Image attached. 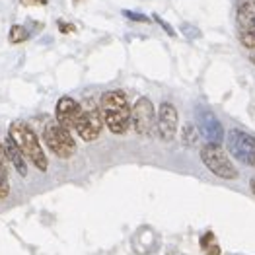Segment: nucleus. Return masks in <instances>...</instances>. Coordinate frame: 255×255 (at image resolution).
<instances>
[{"label":"nucleus","mask_w":255,"mask_h":255,"mask_svg":"<svg viewBox=\"0 0 255 255\" xmlns=\"http://www.w3.org/2000/svg\"><path fill=\"white\" fill-rule=\"evenodd\" d=\"M181 33H183V35H187L189 39H197V37H201V31H199L195 25H189V23H181Z\"/></svg>","instance_id":"17"},{"label":"nucleus","mask_w":255,"mask_h":255,"mask_svg":"<svg viewBox=\"0 0 255 255\" xmlns=\"http://www.w3.org/2000/svg\"><path fill=\"white\" fill-rule=\"evenodd\" d=\"M59 27H61V31H63V33H70V31H74V25H72V23L59 21Z\"/></svg>","instance_id":"22"},{"label":"nucleus","mask_w":255,"mask_h":255,"mask_svg":"<svg viewBox=\"0 0 255 255\" xmlns=\"http://www.w3.org/2000/svg\"><path fill=\"white\" fill-rule=\"evenodd\" d=\"M10 195V181H8V168H6V152L0 142V201Z\"/></svg>","instance_id":"13"},{"label":"nucleus","mask_w":255,"mask_h":255,"mask_svg":"<svg viewBox=\"0 0 255 255\" xmlns=\"http://www.w3.org/2000/svg\"><path fill=\"white\" fill-rule=\"evenodd\" d=\"M130 125L140 136H150L156 130V109L148 98L140 96L130 107Z\"/></svg>","instance_id":"6"},{"label":"nucleus","mask_w":255,"mask_h":255,"mask_svg":"<svg viewBox=\"0 0 255 255\" xmlns=\"http://www.w3.org/2000/svg\"><path fill=\"white\" fill-rule=\"evenodd\" d=\"M228 152L242 164L255 166V136L246 130L232 128L228 132Z\"/></svg>","instance_id":"7"},{"label":"nucleus","mask_w":255,"mask_h":255,"mask_svg":"<svg viewBox=\"0 0 255 255\" xmlns=\"http://www.w3.org/2000/svg\"><path fill=\"white\" fill-rule=\"evenodd\" d=\"M43 138H45L49 150L55 156L63 158V160L70 158L76 152V142H74L70 130L61 127L57 121H51V123L45 125V128H43Z\"/></svg>","instance_id":"5"},{"label":"nucleus","mask_w":255,"mask_h":255,"mask_svg":"<svg viewBox=\"0 0 255 255\" xmlns=\"http://www.w3.org/2000/svg\"><path fill=\"white\" fill-rule=\"evenodd\" d=\"M177 109L170 102H164L156 113V132L164 142H171L177 132Z\"/></svg>","instance_id":"9"},{"label":"nucleus","mask_w":255,"mask_h":255,"mask_svg":"<svg viewBox=\"0 0 255 255\" xmlns=\"http://www.w3.org/2000/svg\"><path fill=\"white\" fill-rule=\"evenodd\" d=\"M72 2H84V0H72Z\"/></svg>","instance_id":"25"},{"label":"nucleus","mask_w":255,"mask_h":255,"mask_svg":"<svg viewBox=\"0 0 255 255\" xmlns=\"http://www.w3.org/2000/svg\"><path fill=\"white\" fill-rule=\"evenodd\" d=\"M27 37H29V31H27V27H25V25L16 23V25H12V27H10V33H8V41L10 43L18 45V43L27 41Z\"/></svg>","instance_id":"14"},{"label":"nucleus","mask_w":255,"mask_h":255,"mask_svg":"<svg viewBox=\"0 0 255 255\" xmlns=\"http://www.w3.org/2000/svg\"><path fill=\"white\" fill-rule=\"evenodd\" d=\"M123 16H125V18H128V20L140 21V23H146V21H150L148 16H144V14H140V12H132V10H123Z\"/></svg>","instance_id":"18"},{"label":"nucleus","mask_w":255,"mask_h":255,"mask_svg":"<svg viewBox=\"0 0 255 255\" xmlns=\"http://www.w3.org/2000/svg\"><path fill=\"white\" fill-rule=\"evenodd\" d=\"M238 23L242 29L255 27V0H244L238 8Z\"/></svg>","instance_id":"12"},{"label":"nucleus","mask_w":255,"mask_h":255,"mask_svg":"<svg viewBox=\"0 0 255 255\" xmlns=\"http://www.w3.org/2000/svg\"><path fill=\"white\" fill-rule=\"evenodd\" d=\"M240 43H242L246 49L255 51V27H252V29H242V33H240Z\"/></svg>","instance_id":"15"},{"label":"nucleus","mask_w":255,"mask_h":255,"mask_svg":"<svg viewBox=\"0 0 255 255\" xmlns=\"http://www.w3.org/2000/svg\"><path fill=\"white\" fill-rule=\"evenodd\" d=\"M55 121L64 127L66 130H72L78 125V119H80V104L76 100H72L70 96H63L59 102H57V109H55Z\"/></svg>","instance_id":"10"},{"label":"nucleus","mask_w":255,"mask_h":255,"mask_svg":"<svg viewBox=\"0 0 255 255\" xmlns=\"http://www.w3.org/2000/svg\"><path fill=\"white\" fill-rule=\"evenodd\" d=\"M181 134H183V140L187 142V144H195L199 138V132H197V127L193 125V123H187L185 127H183V130H181Z\"/></svg>","instance_id":"16"},{"label":"nucleus","mask_w":255,"mask_h":255,"mask_svg":"<svg viewBox=\"0 0 255 255\" xmlns=\"http://www.w3.org/2000/svg\"><path fill=\"white\" fill-rule=\"evenodd\" d=\"M197 125L203 134V138L207 140V144H220L224 140V128L222 123L218 121V117L213 111H209L207 107H199L197 109Z\"/></svg>","instance_id":"8"},{"label":"nucleus","mask_w":255,"mask_h":255,"mask_svg":"<svg viewBox=\"0 0 255 255\" xmlns=\"http://www.w3.org/2000/svg\"><path fill=\"white\" fill-rule=\"evenodd\" d=\"M154 20L158 21V23H160V25H162V27H164V29H166L168 33H170L171 37L175 35V31H173V27H171V25H170V23H168V21H164V20H162V18H160V16H154Z\"/></svg>","instance_id":"20"},{"label":"nucleus","mask_w":255,"mask_h":255,"mask_svg":"<svg viewBox=\"0 0 255 255\" xmlns=\"http://www.w3.org/2000/svg\"><path fill=\"white\" fill-rule=\"evenodd\" d=\"M250 187H252V191L255 195V177H252V181H250Z\"/></svg>","instance_id":"23"},{"label":"nucleus","mask_w":255,"mask_h":255,"mask_svg":"<svg viewBox=\"0 0 255 255\" xmlns=\"http://www.w3.org/2000/svg\"><path fill=\"white\" fill-rule=\"evenodd\" d=\"M201 160L207 166V170L213 171L216 177L222 179H238V170L232 164L230 156L224 152L220 144H205L201 148Z\"/></svg>","instance_id":"4"},{"label":"nucleus","mask_w":255,"mask_h":255,"mask_svg":"<svg viewBox=\"0 0 255 255\" xmlns=\"http://www.w3.org/2000/svg\"><path fill=\"white\" fill-rule=\"evenodd\" d=\"M250 61H252V63L255 64V51H254V53H252V55H250Z\"/></svg>","instance_id":"24"},{"label":"nucleus","mask_w":255,"mask_h":255,"mask_svg":"<svg viewBox=\"0 0 255 255\" xmlns=\"http://www.w3.org/2000/svg\"><path fill=\"white\" fill-rule=\"evenodd\" d=\"M49 0H20V4L23 6H45Z\"/></svg>","instance_id":"21"},{"label":"nucleus","mask_w":255,"mask_h":255,"mask_svg":"<svg viewBox=\"0 0 255 255\" xmlns=\"http://www.w3.org/2000/svg\"><path fill=\"white\" fill-rule=\"evenodd\" d=\"M211 246H214V234L209 232V234L203 236V240H201V248H203V250H209Z\"/></svg>","instance_id":"19"},{"label":"nucleus","mask_w":255,"mask_h":255,"mask_svg":"<svg viewBox=\"0 0 255 255\" xmlns=\"http://www.w3.org/2000/svg\"><path fill=\"white\" fill-rule=\"evenodd\" d=\"M100 111L106 127L113 134H125L130 127V106L121 90H107L100 100Z\"/></svg>","instance_id":"1"},{"label":"nucleus","mask_w":255,"mask_h":255,"mask_svg":"<svg viewBox=\"0 0 255 255\" xmlns=\"http://www.w3.org/2000/svg\"><path fill=\"white\" fill-rule=\"evenodd\" d=\"M2 144H4V152H6V160H10V164L16 168L20 175H27V160L21 154V150L16 146V142L10 136H6V140Z\"/></svg>","instance_id":"11"},{"label":"nucleus","mask_w":255,"mask_h":255,"mask_svg":"<svg viewBox=\"0 0 255 255\" xmlns=\"http://www.w3.org/2000/svg\"><path fill=\"white\" fill-rule=\"evenodd\" d=\"M102 128H104V117H102L100 106L90 98L84 104H80V119L76 125V132L82 140L94 142L100 138Z\"/></svg>","instance_id":"3"},{"label":"nucleus","mask_w":255,"mask_h":255,"mask_svg":"<svg viewBox=\"0 0 255 255\" xmlns=\"http://www.w3.org/2000/svg\"><path fill=\"white\" fill-rule=\"evenodd\" d=\"M8 136L16 142V146L21 150V154L25 156V160H29L39 171H47L49 168V160L43 152V146L37 138V134L33 132V128L27 123L14 121L8 128Z\"/></svg>","instance_id":"2"}]
</instances>
